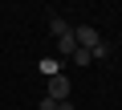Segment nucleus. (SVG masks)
Returning a JSON list of instances; mask_svg holds the SVG:
<instances>
[{"instance_id": "obj_1", "label": "nucleus", "mask_w": 122, "mask_h": 110, "mask_svg": "<svg viewBox=\"0 0 122 110\" xmlns=\"http://www.w3.org/2000/svg\"><path fill=\"white\" fill-rule=\"evenodd\" d=\"M73 41H77V49H90V53H94V49L102 45V33H98L94 25H81V29H73Z\"/></svg>"}, {"instance_id": "obj_2", "label": "nucleus", "mask_w": 122, "mask_h": 110, "mask_svg": "<svg viewBox=\"0 0 122 110\" xmlns=\"http://www.w3.org/2000/svg\"><path fill=\"white\" fill-rule=\"evenodd\" d=\"M45 98H53V102H69V78H65V73H53Z\"/></svg>"}, {"instance_id": "obj_3", "label": "nucleus", "mask_w": 122, "mask_h": 110, "mask_svg": "<svg viewBox=\"0 0 122 110\" xmlns=\"http://www.w3.org/2000/svg\"><path fill=\"white\" fill-rule=\"evenodd\" d=\"M73 49H77V41H73V29H69L65 37H57V53L61 57H73Z\"/></svg>"}, {"instance_id": "obj_4", "label": "nucleus", "mask_w": 122, "mask_h": 110, "mask_svg": "<svg viewBox=\"0 0 122 110\" xmlns=\"http://www.w3.org/2000/svg\"><path fill=\"white\" fill-rule=\"evenodd\" d=\"M49 33H53V37H65V33H69V21H65V16H53V21H49Z\"/></svg>"}, {"instance_id": "obj_5", "label": "nucleus", "mask_w": 122, "mask_h": 110, "mask_svg": "<svg viewBox=\"0 0 122 110\" xmlns=\"http://www.w3.org/2000/svg\"><path fill=\"white\" fill-rule=\"evenodd\" d=\"M94 57H90V49H73V65H90Z\"/></svg>"}, {"instance_id": "obj_6", "label": "nucleus", "mask_w": 122, "mask_h": 110, "mask_svg": "<svg viewBox=\"0 0 122 110\" xmlns=\"http://www.w3.org/2000/svg\"><path fill=\"white\" fill-rule=\"evenodd\" d=\"M41 110H57V102L53 98H41Z\"/></svg>"}, {"instance_id": "obj_7", "label": "nucleus", "mask_w": 122, "mask_h": 110, "mask_svg": "<svg viewBox=\"0 0 122 110\" xmlns=\"http://www.w3.org/2000/svg\"><path fill=\"white\" fill-rule=\"evenodd\" d=\"M57 110H73V102H57Z\"/></svg>"}]
</instances>
